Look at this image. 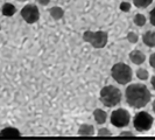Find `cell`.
I'll return each instance as SVG.
<instances>
[{
	"label": "cell",
	"instance_id": "obj_1",
	"mask_svg": "<svg viewBox=\"0 0 155 140\" xmlns=\"http://www.w3.org/2000/svg\"><path fill=\"white\" fill-rule=\"evenodd\" d=\"M126 101L127 104L134 109H141L150 102L152 93L143 84H131L126 89Z\"/></svg>",
	"mask_w": 155,
	"mask_h": 140
},
{
	"label": "cell",
	"instance_id": "obj_2",
	"mask_svg": "<svg viewBox=\"0 0 155 140\" xmlns=\"http://www.w3.org/2000/svg\"><path fill=\"white\" fill-rule=\"evenodd\" d=\"M101 102L109 108H113L121 102V92L113 85L104 86L101 90Z\"/></svg>",
	"mask_w": 155,
	"mask_h": 140
},
{
	"label": "cell",
	"instance_id": "obj_3",
	"mask_svg": "<svg viewBox=\"0 0 155 140\" xmlns=\"http://www.w3.org/2000/svg\"><path fill=\"white\" fill-rule=\"evenodd\" d=\"M111 75L117 83L125 85L132 81V69L125 63H117L111 69Z\"/></svg>",
	"mask_w": 155,
	"mask_h": 140
},
{
	"label": "cell",
	"instance_id": "obj_4",
	"mask_svg": "<svg viewBox=\"0 0 155 140\" xmlns=\"http://www.w3.org/2000/svg\"><path fill=\"white\" fill-rule=\"evenodd\" d=\"M83 39L84 41L89 42L90 45L94 48H104L107 43L109 35L106 32L98 31V32H91L86 31L83 34Z\"/></svg>",
	"mask_w": 155,
	"mask_h": 140
},
{
	"label": "cell",
	"instance_id": "obj_5",
	"mask_svg": "<svg viewBox=\"0 0 155 140\" xmlns=\"http://www.w3.org/2000/svg\"><path fill=\"white\" fill-rule=\"evenodd\" d=\"M153 122H154V119L149 113L145 112V111H141V112L135 115L133 125L138 132H147L152 128Z\"/></svg>",
	"mask_w": 155,
	"mask_h": 140
},
{
	"label": "cell",
	"instance_id": "obj_6",
	"mask_svg": "<svg viewBox=\"0 0 155 140\" xmlns=\"http://www.w3.org/2000/svg\"><path fill=\"white\" fill-rule=\"evenodd\" d=\"M131 120L130 112L125 109L114 110L111 115V123L116 127H125L127 126Z\"/></svg>",
	"mask_w": 155,
	"mask_h": 140
},
{
	"label": "cell",
	"instance_id": "obj_7",
	"mask_svg": "<svg viewBox=\"0 0 155 140\" xmlns=\"http://www.w3.org/2000/svg\"><path fill=\"white\" fill-rule=\"evenodd\" d=\"M21 16L27 23H35L40 19V11L35 5L29 4L21 9Z\"/></svg>",
	"mask_w": 155,
	"mask_h": 140
},
{
	"label": "cell",
	"instance_id": "obj_8",
	"mask_svg": "<svg viewBox=\"0 0 155 140\" xmlns=\"http://www.w3.org/2000/svg\"><path fill=\"white\" fill-rule=\"evenodd\" d=\"M130 60L134 64L140 65V64H142V63L146 61V55L143 54L142 52H140V50H133V52H131V54H130Z\"/></svg>",
	"mask_w": 155,
	"mask_h": 140
},
{
	"label": "cell",
	"instance_id": "obj_9",
	"mask_svg": "<svg viewBox=\"0 0 155 140\" xmlns=\"http://www.w3.org/2000/svg\"><path fill=\"white\" fill-rule=\"evenodd\" d=\"M20 135H21L20 131L14 127H6L0 131V137H4V138H18Z\"/></svg>",
	"mask_w": 155,
	"mask_h": 140
},
{
	"label": "cell",
	"instance_id": "obj_10",
	"mask_svg": "<svg viewBox=\"0 0 155 140\" xmlns=\"http://www.w3.org/2000/svg\"><path fill=\"white\" fill-rule=\"evenodd\" d=\"M142 41H143V43L147 47H150V48L155 47V32L153 31L146 32L143 34V36H142Z\"/></svg>",
	"mask_w": 155,
	"mask_h": 140
},
{
	"label": "cell",
	"instance_id": "obj_11",
	"mask_svg": "<svg viewBox=\"0 0 155 140\" xmlns=\"http://www.w3.org/2000/svg\"><path fill=\"white\" fill-rule=\"evenodd\" d=\"M93 117H94L96 123H98V124H104V123L106 122V119H107V115H106V112H105L104 110H101V109L94 110V112H93Z\"/></svg>",
	"mask_w": 155,
	"mask_h": 140
},
{
	"label": "cell",
	"instance_id": "obj_12",
	"mask_svg": "<svg viewBox=\"0 0 155 140\" xmlns=\"http://www.w3.org/2000/svg\"><path fill=\"white\" fill-rule=\"evenodd\" d=\"M78 134H79V135H84V137H87V135H93V134H94V128H93L92 125L84 124L79 127V130H78Z\"/></svg>",
	"mask_w": 155,
	"mask_h": 140
},
{
	"label": "cell",
	"instance_id": "obj_13",
	"mask_svg": "<svg viewBox=\"0 0 155 140\" xmlns=\"http://www.w3.org/2000/svg\"><path fill=\"white\" fill-rule=\"evenodd\" d=\"M1 12H2V15L13 16L15 14L16 8L14 5H12V4H9V2H6V4L2 6V8H1Z\"/></svg>",
	"mask_w": 155,
	"mask_h": 140
},
{
	"label": "cell",
	"instance_id": "obj_14",
	"mask_svg": "<svg viewBox=\"0 0 155 140\" xmlns=\"http://www.w3.org/2000/svg\"><path fill=\"white\" fill-rule=\"evenodd\" d=\"M49 14L55 20H60L64 15V11L61 7H53L49 9Z\"/></svg>",
	"mask_w": 155,
	"mask_h": 140
},
{
	"label": "cell",
	"instance_id": "obj_15",
	"mask_svg": "<svg viewBox=\"0 0 155 140\" xmlns=\"http://www.w3.org/2000/svg\"><path fill=\"white\" fill-rule=\"evenodd\" d=\"M153 2V0H133V4L138 8H146Z\"/></svg>",
	"mask_w": 155,
	"mask_h": 140
},
{
	"label": "cell",
	"instance_id": "obj_16",
	"mask_svg": "<svg viewBox=\"0 0 155 140\" xmlns=\"http://www.w3.org/2000/svg\"><path fill=\"white\" fill-rule=\"evenodd\" d=\"M134 23L139 27H142L145 23H146V16L143 14H137L134 16Z\"/></svg>",
	"mask_w": 155,
	"mask_h": 140
},
{
	"label": "cell",
	"instance_id": "obj_17",
	"mask_svg": "<svg viewBox=\"0 0 155 140\" xmlns=\"http://www.w3.org/2000/svg\"><path fill=\"white\" fill-rule=\"evenodd\" d=\"M137 76H138V78L139 79H141V81H146L148 78V76H149V74H148V71L146 69H139L138 71H137Z\"/></svg>",
	"mask_w": 155,
	"mask_h": 140
},
{
	"label": "cell",
	"instance_id": "obj_18",
	"mask_svg": "<svg viewBox=\"0 0 155 140\" xmlns=\"http://www.w3.org/2000/svg\"><path fill=\"white\" fill-rule=\"evenodd\" d=\"M138 34L137 33H134V32H130L128 33V35H127V40L131 42V43H137L138 42Z\"/></svg>",
	"mask_w": 155,
	"mask_h": 140
},
{
	"label": "cell",
	"instance_id": "obj_19",
	"mask_svg": "<svg viewBox=\"0 0 155 140\" xmlns=\"http://www.w3.org/2000/svg\"><path fill=\"white\" fill-rule=\"evenodd\" d=\"M111 134H112L111 131L107 130V128H101V130L98 131V135H101V137H110Z\"/></svg>",
	"mask_w": 155,
	"mask_h": 140
},
{
	"label": "cell",
	"instance_id": "obj_20",
	"mask_svg": "<svg viewBox=\"0 0 155 140\" xmlns=\"http://www.w3.org/2000/svg\"><path fill=\"white\" fill-rule=\"evenodd\" d=\"M120 9L124 11V12H128L131 9V5L128 2H121L120 4Z\"/></svg>",
	"mask_w": 155,
	"mask_h": 140
},
{
	"label": "cell",
	"instance_id": "obj_21",
	"mask_svg": "<svg viewBox=\"0 0 155 140\" xmlns=\"http://www.w3.org/2000/svg\"><path fill=\"white\" fill-rule=\"evenodd\" d=\"M149 20H150V23L155 27V7L149 13Z\"/></svg>",
	"mask_w": 155,
	"mask_h": 140
},
{
	"label": "cell",
	"instance_id": "obj_22",
	"mask_svg": "<svg viewBox=\"0 0 155 140\" xmlns=\"http://www.w3.org/2000/svg\"><path fill=\"white\" fill-rule=\"evenodd\" d=\"M149 64H150L152 68L155 69V53H153V54L150 55V57H149Z\"/></svg>",
	"mask_w": 155,
	"mask_h": 140
},
{
	"label": "cell",
	"instance_id": "obj_23",
	"mask_svg": "<svg viewBox=\"0 0 155 140\" xmlns=\"http://www.w3.org/2000/svg\"><path fill=\"white\" fill-rule=\"evenodd\" d=\"M120 137H133V133L131 131H124L120 133Z\"/></svg>",
	"mask_w": 155,
	"mask_h": 140
},
{
	"label": "cell",
	"instance_id": "obj_24",
	"mask_svg": "<svg viewBox=\"0 0 155 140\" xmlns=\"http://www.w3.org/2000/svg\"><path fill=\"white\" fill-rule=\"evenodd\" d=\"M49 1H50V0H38V2L41 4V5H43V6L48 5V4H49Z\"/></svg>",
	"mask_w": 155,
	"mask_h": 140
},
{
	"label": "cell",
	"instance_id": "obj_25",
	"mask_svg": "<svg viewBox=\"0 0 155 140\" xmlns=\"http://www.w3.org/2000/svg\"><path fill=\"white\" fill-rule=\"evenodd\" d=\"M150 83H152V86H153V89L155 90V75L152 77V79H150Z\"/></svg>",
	"mask_w": 155,
	"mask_h": 140
},
{
	"label": "cell",
	"instance_id": "obj_26",
	"mask_svg": "<svg viewBox=\"0 0 155 140\" xmlns=\"http://www.w3.org/2000/svg\"><path fill=\"white\" fill-rule=\"evenodd\" d=\"M153 111L155 112V101L153 102Z\"/></svg>",
	"mask_w": 155,
	"mask_h": 140
},
{
	"label": "cell",
	"instance_id": "obj_27",
	"mask_svg": "<svg viewBox=\"0 0 155 140\" xmlns=\"http://www.w3.org/2000/svg\"><path fill=\"white\" fill-rule=\"evenodd\" d=\"M16 1H20V2H23V1H27V0H16Z\"/></svg>",
	"mask_w": 155,
	"mask_h": 140
},
{
	"label": "cell",
	"instance_id": "obj_28",
	"mask_svg": "<svg viewBox=\"0 0 155 140\" xmlns=\"http://www.w3.org/2000/svg\"><path fill=\"white\" fill-rule=\"evenodd\" d=\"M0 31H1V25H0Z\"/></svg>",
	"mask_w": 155,
	"mask_h": 140
}]
</instances>
